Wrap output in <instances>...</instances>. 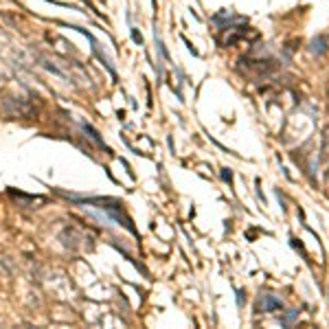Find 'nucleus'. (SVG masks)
<instances>
[{
  "label": "nucleus",
  "instance_id": "3",
  "mask_svg": "<svg viewBox=\"0 0 329 329\" xmlns=\"http://www.w3.org/2000/svg\"><path fill=\"white\" fill-rule=\"evenodd\" d=\"M82 128H83V130H86V132H88V134H90V136H92V138H95V140H97V145H99V147H103V149H106V152H108L106 143H103V140H101V138H99V134H97V132H95V128H92V125H88V123H82Z\"/></svg>",
  "mask_w": 329,
  "mask_h": 329
},
{
  "label": "nucleus",
  "instance_id": "1",
  "mask_svg": "<svg viewBox=\"0 0 329 329\" xmlns=\"http://www.w3.org/2000/svg\"><path fill=\"white\" fill-rule=\"evenodd\" d=\"M73 29H77L79 33H83V35H86L88 40H90V44H92V53H95L97 57H99V62H101V64L106 66L108 70H110V75H112V77H116V70H114V66H112V62H110V59H108V55L101 51V44H99V42L95 40V35H92V33H88L86 29H82V27H73Z\"/></svg>",
  "mask_w": 329,
  "mask_h": 329
},
{
  "label": "nucleus",
  "instance_id": "2",
  "mask_svg": "<svg viewBox=\"0 0 329 329\" xmlns=\"http://www.w3.org/2000/svg\"><path fill=\"white\" fill-rule=\"evenodd\" d=\"M259 309L261 312H274V309H281V299H276L274 294L266 292L259 299Z\"/></svg>",
  "mask_w": 329,
  "mask_h": 329
},
{
  "label": "nucleus",
  "instance_id": "4",
  "mask_svg": "<svg viewBox=\"0 0 329 329\" xmlns=\"http://www.w3.org/2000/svg\"><path fill=\"white\" fill-rule=\"evenodd\" d=\"M130 31H132V37H134V42H136V44H143V37L138 35V31H136L134 27H130Z\"/></svg>",
  "mask_w": 329,
  "mask_h": 329
},
{
  "label": "nucleus",
  "instance_id": "5",
  "mask_svg": "<svg viewBox=\"0 0 329 329\" xmlns=\"http://www.w3.org/2000/svg\"><path fill=\"white\" fill-rule=\"evenodd\" d=\"M294 318H296V312H290L288 316H285V321H283V323H285V325H290V323H292Z\"/></svg>",
  "mask_w": 329,
  "mask_h": 329
}]
</instances>
